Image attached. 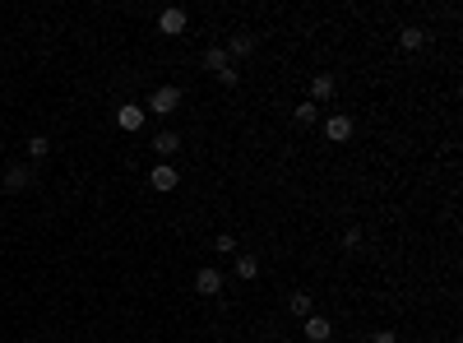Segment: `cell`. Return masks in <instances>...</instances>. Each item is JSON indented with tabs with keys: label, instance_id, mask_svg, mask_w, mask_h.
<instances>
[{
	"label": "cell",
	"instance_id": "obj_1",
	"mask_svg": "<svg viewBox=\"0 0 463 343\" xmlns=\"http://www.w3.org/2000/svg\"><path fill=\"white\" fill-rule=\"evenodd\" d=\"M204 66H209L213 75H218V84H227V89L241 79V75H236V66H231V56L222 51V46H209V51H204Z\"/></svg>",
	"mask_w": 463,
	"mask_h": 343
},
{
	"label": "cell",
	"instance_id": "obj_2",
	"mask_svg": "<svg viewBox=\"0 0 463 343\" xmlns=\"http://www.w3.org/2000/svg\"><path fill=\"white\" fill-rule=\"evenodd\" d=\"M177 107H181V89H177V84H163V89H153V98H148V107H144V111H153V116H172Z\"/></svg>",
	"mask_w": 463,
	"mask_h": 343
},
{
	"label": "cell",
	"instance_id": "obj_3",
	"mask_svg": "<svg viewBox=\"0 0 463 343\" xmlns=\"http://www.w3.org/2000/svg\"><path fill=\"white\" fill-rule=\"evenodd\" d=\"M158 28H163L167 37H181V33L190 28V14L181 10V5H172V10H163V14H158Z\"/></svg>",
	"mask_w": 463,
	"mask_h": 343
},
{
	"label": "cell",
	"instance_id": "obj_4",
	"mask_svg": "<svg viewBox=\"0 0 463 343\" xmlns=\"http://www.w3.org/2000/svg\"><path fill=\"white\" fill-rule=\"evenodd\" d=\"M195 292H199V297H218V292H222V269L218 265H204L195 274Z\"/></svg>",
	"mask_w": 463,
	"mask_h": 343
},
{
	"label": "cell",
	"instance_id": "obj_5",
	"mask_svg": "<svg viewBox=\"0 0 463 343\" xmlns=\"http://www.w3.org/2000/svg\"><path fill=\"white\" fill-rule=\"evenodd\" d=\"M28 186H33V172H28L23 163H14L10 172H5V181H0V190H5V195H23Z\"/></svg>",
	"mask_w": 463,
	"mask_h": 343
},
{
	"label": "cell",
	"instance_id": "obj_6",
	"mask_svg": "<svg viewBox=\"0 0 463 343\" xmlns=\"http://www.w3.org/2000/svg\"><path fill=\"white\" fill-rule=\"evenodd\" d=\"M148 186H153V190H163V195H172V190H177V186H181V177H177V167H172V163H158V167H153V172H148Z\"/></svg>",
	"mask_w": 463,
	"mask_h": 343
},
{
	"label": "cell",
	"instance_id": "obj_7",
	"mask_svg": "<svg viewBox=\"0 0 463 343\" xmlns=\"http://www.w3.org/2000/svg\"><path fill=\"white\" fill-rule=\"evenodd\" d=\"M144 116H148V111H144L139 102H125V107H116V125H121V130H139Z\"/></svg>",
	"mask_w": 463,
	"mask_h": 343
},
{
	"label": "cell",
	"instance_id": "obj_8",
	"mask_svg": "<svg viewBox=\"0 0 463 343\" xmlns=\"http://www.w3.org/2000/svg\"><path fill=\"white\" fill-rule=\"evenodd\" d=\"M177 149H181V135H177V130H163V135H153V154L163 158V163H172V158H177Z\"/></svg>",
	"mask_w": 463,
	"mask_h": 343
},
{
	"label": "cell",
	"instance_id": "obj_9",
	"mask_svg": "<svg viewBox=\"0 0 463 343\" xmlns=\"http://www.w3.org/2000/svg\"><path fill=\"white\" fill-rule=\"evenodd\" d=\"M324 135H329L334 144H348V139H353V116H329V121H324Z\"/></svg>",
	"mask_w": 463,
	"mask_h": 343
},
{
	"label": "cell",
	"instance_id": "obj_10",
	"mask_svg": "<svg viewBox=\"0 0 463 343\" xmlns=\"http://www.w3.org/2000/svg\"><path fill=\"white\" fill-rule=\"evenodd\" d=\"M255 46H260V37H255V33H231V42L222 46V51H227L231 61H236V56H250Z\"/></svg>",
	"mask_w": 463,
	"mask_h": 343
},
{
	"label": "cell",
	"instance_id": "obj_11",
	"mask_svg": "<svg viewBox=\"0 0 463 343\" xmlns=\"http://www.w3.org/2000/svg\"><path fill=\"white\" fill-rule=\"evenodd\" d=\"M334 98V75H315L310 79V102L320 107V102H329Z\"/></svg>",
	"mask_w": 463,
	"mask_h": 343
},
{
	"label": "cell",
	"instance_id": "obj_12",
	"mask_svg": "<svg viewBox=\"0 0 463 343\" xmlns=\"http://www.w3.org/2000/svg\"><path fill=\"white\" fill-rule=\"evenodd\" d=\"M329 320H324V316H306V339L310 343H329Z\"/></svg>",
	"mask_w": 463,
	"mask_h": 343
},
{
	"label": "cell",
	"instance_id": "obj_13",
	"mask_svg": "<svg viewBox=\"0 0 463 343\" xmlns=\"http://www.w3.org/2000/svg\"><path fill=\"white\" fill-rule=\"evenodd\" d=\"M421 42H426V33H421L417 23H408V28H398V46H403V51H417Z\"/></svg>",
	"mask_w": 463,
	"mask_h": 343
},
{
	"label": "cell",
	"instance_id": "obj_14",
	"mask_svg": "<svg viewBox=\"0 0 463 343\" xmlns=\"http://www.w3.org/2000/svg\"><path fill=\"white\" fill-rule=\"evenodd\" d=\"M292 121H297V125H315V121H320V107H315V102H297V107H292Z\"/></svg>",
	"mask_w": 463,
	"mask_h": 343
},
{
	"label": "cell",
	"instance_id": "obj_15",
	"mask_svg": "<svg viewBox=\"0 0 463 343\" xmlns=\"http://www.w3.org/2000/svg\"><path fill=\"white\" fill-rule=\"evenodd\" d=\"M287 311H292V316H301V320H306L310 311H315V301H310V292H292V297H287Z\"/></svg>",
	"mask_w": 463,
	"mask_h": 343
},
{
	"label": "cell",
	"instance_id": "obj_16",
	"mask_svg": "<svg viewBox=\"0 0 463 343\" xmlns=\"http://www.w3.org/2000/svg\"><path fill=\"white\" fill-rule=\"evenodd\" d=\"M51 154V139H46V135H33V139H28V158H46Z\"/></svg>",
	"mask_w": 463,
	"mask_h": 343
},
{
	"label": "cell",
	"instance_id": "obj_17",
	"mask_svg": "<svg viewBox=\"0 0 463 343\" xmlns=\"http://www.w3.org/2000/svg\"><path fill=\"white\" fill-rule=\"evenodd\" d=\"M260 274V260H255V255H241V260H236V278H255Z\"/></svg>",
	"mask_w": 463,
	"mask_h": 343
},
{
	"label": "cell",
	"instance_id": "obj_18",
	"mask_svg": "<svg viewBox=\"0 0 463 343\" xmlns=\"http://www.w3.org/2000/svg\"><path fill=\"white\" fill-rule=\"evenodd\" d=\"M213 251H218V255H231V251H236V242H231L227 232H218V237H213Z\"/></svg>",
	"mask_w": 463,
	"mask_h": 343
},
{
	"label": "cell",
	"instance_id": "obj_19",
	"mask_svg": "<svg viewBox=\"0 0 463 343\" xmlns=\"http://www.w3.org/2000/svg\"><path fill=\"white\" fill-rule=\"evenodd\" d=\"M343 246H362V227H357V223L348 227V232H343Z\"/></svg>",
	"mask_w": 463,
	"mask_h": 343
},
{
	"label": "cell",
	"instance_id": "obj_20",
	"mask_svg": "<svg viewBox=\"0 0 463 343\" xmlns=\"http://www.w3.org/2000/svg\"><path fill=\"white\" fill-rule=\"evenodd\" d=\"M371 343H398V334H394V330H375Z\"/></svg>",
	"mask_w": 463,
	"mask_h": 343
},
{
	"label": "cell",
	"instance_id": "obj_21",
	"mask_svg": "<svg viewBox=\"0 0 463 343\" xmlns=\"http://www.w3.org/2000/svg\"><path fill=\"white\" fill-rule=\"evenodd\" d=\"M19 343H33V339H19Z\"/></svg>",
	"mask_w": 463,
	"mask_h": 343
}]
</instances>
